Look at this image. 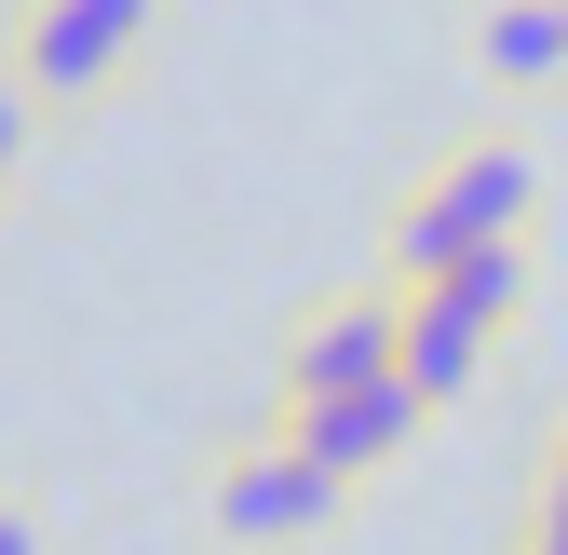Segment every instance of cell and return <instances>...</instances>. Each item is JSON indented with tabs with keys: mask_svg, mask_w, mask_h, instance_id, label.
I'll use <instances>...</instances> for the list:
<instances>
[{
	"mask_svg": "<svg viewBox=\"0 0 568 555\" xmlns=\"http://www.w3.org/2000/svg\"><path fill=\"white\" fill-rule=\"evenodd\" d=\"M338 515H352V488L284 421H257V434H231L203 461V528L244 542V555H312V542H338Z\"/></svg>",
	"mask_w": 568,
	"mask_h": 555,
	"instance_id": "obj_3",
	"label": "cell"
},
{
	"mask_svg": "<svg viewBox=\"0 0 568 555\" xmlns=\"http://www.w3.org/2000/svg\"><path fill=\"white\" fill-rule=\"evenodd\" d=\"M515 542H555L568 555V421H555V447H541V474H528V528Z\"/></svg>",
	"mask_w": 568,
	"mask_h": 555,
	"instance_id": "obj_9",
	"label": "cell"
},
{
	"mask_svg": "<svg viewBox=\"0 0 568 555\" xmlns=\"http://www.w3.org/2000/svg\"><path fill=\"white\" fill-rule=\"evenodd\" d=\"M474 82L487 95H555L568 82V0H487L474 14Z\"/></svg>",
	"mask_w": 568,
	"mask_h": 555,
	"instance_id": "obj_7",
	"label": "cell"
},
{
	"mask_svg": "<svg viewBox=\"0 0 568 555\" xmlns=\"http://www.w3.org/2000/svg\"><path fill=\"white\" fill-rule=\"evenodd\" d=\"M515 312H528V244H501V258L447 271V285H419V299H406V393L447 421V406H460L487 366H501Z\"/></svg>",
	"mask_w": 568,
	"mask_h": 555,
	"instance_id": "obj_4",
	"label": "cell"
},
{
	"mask_svg": "<svg viewBox=\"0 0 568 555\" xmlns=\"http://www.w3.org/2000/svg\"><path fill=\"white\" fill-rule=\"evenodd\" d=\"M0 555H54V528H41L28 502H0Z\"/></svg>",
	"mask_w": 568,
	"mask_h": 555,
	"instance_id": "obj_10",
	"label": "cell"
},
{
	"mask_svg": "<svg viewBox=\"0 0 568 555\" xmlns=\"http://www.w3.org/2000/svg\"><path fill=\"white\" fill-rule=\"evenodd\" d=\"M271 421L298 434V447L338 474V488H366V474H393L419 434H434V406H419L406 380H366V393H325V406H271Z\"/></svg>",
	"mask_w": 568,
	"mask_h": 555,
	"instance_id": "obj_6",
	"label": "cell"
},
{
	"mask_svg": "<svg viewBox=\"0 0 568 555\" xmlns=\"http://www.w3.org/2000/svg\"><path fill=\"white\" fill-rule=\"evenodd\" d=\"M528 203H541V163H528V135H515V122L447 135V150L393 190V218H379V285L419 299V285H447V271L528 244Z\"/></svg>",
	"mask_w": 568,
	"mask_h": 555,
	"instance_id": "obj_1",
	"label": "cell"
},
{
	"mask_svg": "<svg viewBox=\"0 0 568 555\" xmlns=\"http://www.w3.org/2000/svg\"><path fill=\"white\" fill-rule=\"evenodd\" d=\"M176 0H14V28H0V68L28 82L41 122H82L135 82V54L163 41Z\"/></svg>",
	"mask_w": 568,
	"mask_h": 555,
	"instance_id": "obj_2",
	"label": "cell"
},
{
	"mask_svg": "<svg viewBox=\"0 0 568 555\" xmlns=\"http://www.w3.org/2000/svg\"><path fill=\"white\" fill-rule=\"evenodd\" d=\"M366 380H406V299L379 285H325L284 312V353H271V406H325V393H366Z\"/></svg>",
	"mask_w": 568,
	"mask_h": 555,
	"instance_id": "obj_5",
	"label": "cell"
},
{
	"mask_svg": "<svg viewBox=\"0 0 568 555\" xmlns=\"http://www.w3.org/2000/svg\"><path fill=\"white\" fill-rule=\"evenodd\" d=\"M28 163H41V109H28V82H14V68H0V218H14Z\"/></svg>",
	"mask_w": 568,
	"mask_h": 555,
	"instance_id": "obj_8",
	"label": "cell"
}]
</instances>
